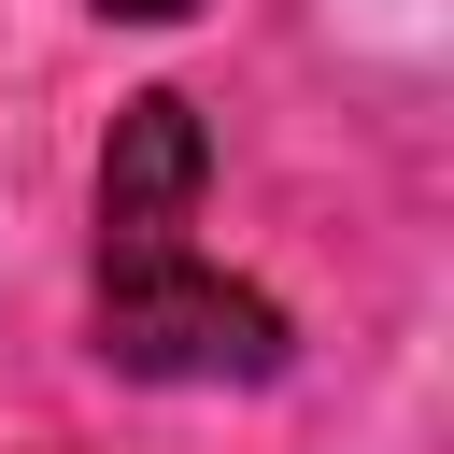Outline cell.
<instances>
[{
  "instance_id": "2",
  "label": "cell",
  "mask_w": 454,
  "mask_h": 454,
  "mask_svg": "<svg viewBox=\"0 0 454 454\" xmlns=\"http://www.w3.org/2000/svg\"><path fill=\"white\" fill-rule=\"evenodd\" d=\"M99 14H142V28H170V14H199V0H99Z\"/></svg>"
},
{
  "instance_id": "1",
  "label": "cell",
  "mask_w": 454,
  "mask_h": 454,
  "mask_svg": "<svg viewBox=\"0 0 454 454\" xmlns=\"http://www.w3.org/2000/svg\"><path fill=\"white\" fill-rule=\"evenodd\" d=\"M199 184H213V128L170 85H142L99 142V355L142 383H270L284 312L199 255Z\"/></svg>"
}]
</instances>
